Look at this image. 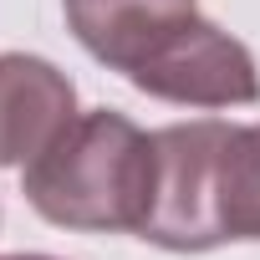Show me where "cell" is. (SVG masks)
<instances>
[{"mask_svg": "<svg viewBox=\"0 0 260 260\" xmlns=\"http://www.w3.org/2000/svg\"><path fill=\"white\" fill-rule=\"evenodd\" d=\"M153 133L122 112L72 117L51 148L26 164V199L41 219L61 230H143L153 204Z\"/></svg>", "mask_w": 260, "mask_h": 260, "instance_id": "2", "label": "cell"}, {"mask_svg": "<svg viewBox=\"0 0 260 260\" xmlns=\"http://www.w3.org/2000/svg\"><path fill=\"white\" fill-rule=\"evenodd\" d=\"M6 260H51V255H6Z\"/></svg>", "mask_w": 260, "mask_h": 260, "instance_id": "5", "label": "cell"}, {"mask_svg": "<svg viewBox=\"0 0 260 260\" xmlns=\"http://www.w3.org/2000/svg\"><path fill=\"white\" fill-rule=\"evenodd\" d=\"M77 41L138 92L184 107L260 102L255 56L199 16V0H61Z\"/></svg>", "mask_w": 260, "mask_h": 260, "instance_id": "1", "label": "cell"}, {"mask_svg": "<svg viewBox=\"0 0 260 260\" xmlns=\"http://www.w3.org/2000/svg\"><path fill=\"white\" fill-rule=\"evenodd\" d=\"M72 117L77 92L51 61L26 51L0 56V169H26Z\"/></svg>", "mask_w": 260, "mask_h": 260, "instance_id": "4", "label": "cell"}, {"mask_svg": "<svg viewBox=\"0 0 260 260\" xmlns=\"http://www.w3.org/2000/svg\"><path fill=\"white\" fill-rule=\"evenodd\" d=\"M189 204L204 250L230 240H260V122L250 127L219 117L204 122Z\"/></svg>", "mask_w": 260, "mask_h": 260, "instance_id": "3", "label": "cell"}]
</instances>
